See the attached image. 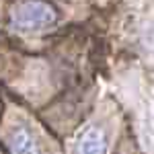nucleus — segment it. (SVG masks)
<instances>
[{"instance_id": "obj_3", "label": "nucleus", "mask_w": 154, "mask_h": 154, "mask_svg": "<svg viewBox=\"0 0 154 154\" xmlns=\"http://www.w3.org/2000/svg\"><path fill=\"white\" fill-rule=\"evenodd\" d=\"M78 154H107V138L103 130L88 128L78 142Z\"/></svg>"}, {"instance_id": "obj_1", "label": "nucleus", "mask_w": 154, "mask_h": 154, "mask_svg": "<svg viewBox=\"0 0 154 154\" xmlns=\"http://www.w3.org/2000/svg\"><path fill=\"white\" fill-rule=\"evenodd\" d=\"M56 21V11L43 0H23L12 11V27L19 31H37Z\"/></svg>"}, {"instance_id": "obj_2", "label": "nucleus", "mask_w": 154, "mask_h": 154, "mask_svg": "<svg viewBox=\"0 0 154 154\" xmlns=\"http://www.w3.org/2000/svg\"><path fill=\"white\" fill-rule=\"evenodd\" d=\"M8 146H11V154H41L39 144L27 128H17L12 131Z\"/></svg>"}]
</instances>
